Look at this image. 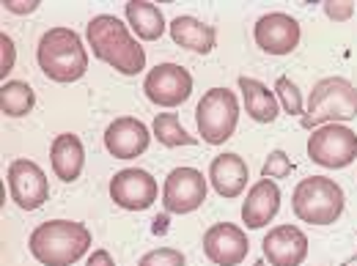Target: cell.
I'll return each instance as SVG.
<instances>
[{
	"mask_svg": "<svg viewBox=\"0 0 357 266\" xmlns=\"http://www.w3.org/2000/svg\"><path fill=\"white\" fill-rule=\"evenodd\" d=\"M261 250L269 266H300L308 258V236L297 225H278L264 236Z\"/></svg>",
	"mask_w": 357,
	"mask_h": 266,
	"instance_id": "cell-14",
	"label": "cell"
},
{
	"mask_svg": "<svg viewBox=\"0 0 357 266\" xmlns=\"http://www.w3.org/2000/svg\"><path fill=\"white\" fill-rule=\"evenodd\" d=\"M149 143H151L149 127L132 116H121L105 130V148L116 159H135L146 154Z\"/></svg>",
	"mask_w": 357,
	"mask_h": 266,
	"instance_id": "cell-15",
	"label": "cell"
},
{
	"mask_svg": "<svg viewBox=\"0 0 357 266\" xmlns=\"http://www.w3.org/2000/svg\"><path fill=\"white\" fill-rule=\"evenodd\" d=\"M151 132H154V137L160 140V146H165V148L195 146V143H198L195 134H190L184 127H181V121H178L176 113H157V118H154V124H151Z\"/></svg>",
	"mask_w": 357,
	"mask_h": 266,
	"instance_id": "cell-23",
	"label": "cell"
},
{
	"mask_svg": "<svg viewBox=\"0 0 357 266\" xmlns=\"http://www.w3.org/2000/svg\"><path fill=\"white\" fill-rule=\"evenodd\" d=\"M8 195L22 212H36L50 201L47 173L31 159H14L8 165Z\"/></svg>",
	"mask_w": 357,
	"mask_h": 266,
	"instance_id": "cell-9",
	"label": "cell"
},
{
	"mask_svg": "<svg viewBox=\"0 0 357 266\" xmlns=\"http://www.w3.org/2000/svg\"><path fill=\"white\" fill-rule=\"evenodd\" d=\"M250 253L248 233L234 222H215L204 233V256L215 266H239Z\"/></svg>",
	"mask_w": 357,
	"mask_h": 266,
	"instance_id": "cell-13",
	"label": "cell"
},
{
	"mask_svg": "<svg viewBox=\"0 0 357 266\" xmlns=\"http://www.w3.org/2000/svg\"><path fill=\"white\" fill-rule=\"evenodd\" d=\"M278 209H280V187L272 178H259L242 203V222L250 230H259L269 220H275Z\"/></svg>",
	"mask_w": 357,
	"mask_h": 266,
	"instance_id": "cell-16",
	"label": "cell"
},
{
	"mask_svg": "<svg viewBox=\"0 0 357 266\" xmlns=\"http://www.w3.org/2000/svg\"><path fill=\"white\" fill-rule=\"evenodd\" d=\"M347 195L335 178L308 176L291 192V209L300 222L308 225H333L344 214Z\"/></svg>",
	"mask_w": 357,
	"mask_h": 266,
	"instance_id": "cell-5",
	"label": "cell"
},
{
	"mask_svg": "<svg viewBox=\"0 0 357 266\" xmlns=\"http://www.w3.org/2000/svg\"><path fill=\"white\" fill-rule=\"evenodd\" d=\"M206 178L198 168H174L162 184V206L168 214H190L206 201Z\"/></svg>",
	"mask_w": 357,
	"mask_h": 266,
	"instance_id": "cell-8",
	"label": "cell"
},
{
	"mask_svg": "<svg viewBox=\"0 0 357 266\" xmlns=\"http://www.w3.org/2000/svg\"><path fill=\"white\" fill-rule=\"evenodd\" d=\"M33 104H36V93L28 83H22V80L3 83V88H0V110H3V116L22 118V116H28L33 110Z\"/></svg>",
	"mask_w": 357,
	"mask_h": 266,
	"instance_id": "cell-22",
	"label": "cell"
},
{
	"mask_svg": "<svg viewBox=\"0 0 357 266\" xmlns=\"http://www.w3.org/2000/svg\"><path fill=\"white\" fill-rule=\"evenodd\" d=\"M86 266H116V261H113V256L107 250H93L89 256V261H86Z\"/></svg>",
	"mask_w": 357,
	"mask_h": 266,
	"instance_id": "cell-30",
	"label": "cell"
},
{
	"mask_svg": "<svg viewBox=\"0 0 357 266\" xmlns=\"http://www.w3.org/2000/svg\"><path fill=\"white\" fill-rule=\"evenodd\" d=\"M308 157L330 171L349 168L357 159V132L347 124H324L308 137Z\"/></svg>",
	"mask_w": 357,
	"mask_h": 266,
	"instance_id": "cell-7",
	"label": "cell"
},
{
	"mask_svg": "<svg viewBox=\"0 0 357 266\" xmlns=\"http://www.w3.org/2000/svg\"><path fill=\"white\" fill-rule=\"evenodd\" d=\"M198 134L209 146H223L231 140L239 124V99L228 88H209L195 107Z\"/></svg>",
	"mask_w": 357,
	"mask_h": 266,
	"instance_id": "cell-6",
	"label": "cell"
},
{
	"mask_svg": "<svg viewBox=\"0 0 357 266\" xmlns=\"http://www.w3.org/2000/svg\"><path fill=\"white\" fill-rule=\"evenodd\" d=\"M352 118H357V88L347 77H324L313 86L300 121L305 130H319L324 124H344Z\"/></svg>",
	"mask_w": 357,
	"mask_h": 266,
	"instance_id": "cell-4",
	"label": "cell"
},
{
	"mask_svg": "<svg viewBox=\"0 0 357 266\" xmlns=\"http://www.w3.org/2000/svg\"><path fill=\"white\" fill-rule=\"evenodd\" d=\"M89 47L93 49V58L113 66L119 75L135 77L146 69V49L137 45L130 28L113 17V14H96L86 25Z\"/></svg>",
	"mask_w": 357,
	"mask_h": 266,
	"instance_id": "cell-1",
	"label": "cell"
},
{
	"mask_svg": "<svg viewBox=\"0 0 357 266\" xmlns=\"http://www.w3.org/2000/svg\"><path fill=\"white\" fill-rule=\"evenodd\" d=\"M324 14L333 22H347L355 14V3L352 0H324Z\"/></svg>",
	"mask_w": 357,
	"mask_h": 266,
	"instance_id": "cell-28",
	"label": "cell"
},
{
	"mask_svg": "<svg viewBox=\"0 0 357 266\" xmlns=\"http://www.w3.org/2000/svg\"><path fill=\"white\" fill-rule=\"evenodd\" d=\"M239 91H242V99H245V110L256 124H272L280 116L275 91H269L261 80H253V77L242 75L239 77Z\"/></svg>",
	"mask_w": 357,
	"mask_h": 266,
	"instance_id": "cell-20",
	"label": "cell"
},
{
	"mask_svg": "<svg viewBox=\"0 0 357 266\" xmlns=\"http://www.w3.org/2000/svg\"><path fill=\"white\" fill-rule=\"evenodd\" d=\"M137 266H184V253L176 247H157L151 253H146Z\"/></svg>",
	"mask_w": 357,
	"mask_h": 266,
	"instance_id": "cell-26",
	"label": "cell"
},
{
	"mask_svg": "<svg viewBox=\"0 0 357 266\" xmlns=\"http://www.w3.org/2000/svg\"><path fill=\"white\" fill-rule=\"evenodd\" d=\"M248 178H250L248 162L239 154L225 151L220 157H215L212 165H209V181H212L215 192L225 201L239 198L245 192V187H248Z\"/></svg>",
	"mask_w": 357,
	"mask_h": 266,
	"instance_id": "cell-18",
	"label": "cell"
},
{
	"mask_svg": "<svg viewBox=\"0 0 357 266\" xmlns=\"http://www.w3.org/2000/svg\"><path fill=\"white\" fill-rule=\"evenodd\" d=\"M50 165H52V173L55 178L72 184L77 181L83 168H86V148H83V140L72 132H61L55 134L52 146H50Z\"/></svg>",
	"mask_w": 357,
	"mask_h": 266,
	"instance_id": "cell-17",
	"label": "cell"
},
{
	"mask_svg": "<svg viewBox=\"0 0 357 266\" xmlns=\"http://www.w3.org/2000/svg\"><path fill=\"white\" fill-rule=\"evenodd\" d=\"M253 39H256L259 49L267 52V55H291L300 47L303 28H300V22L291 14L269 11V14L256 19Z\"/></svg>",
	"mask_w": 357,
	"mask_h": 266,
	"instance_id": "cell-11",
	"label": "cell"
},
{
	"mask_svg": "<svg viewBox=\"0 0 357 266\" xmlns=\"http://www.w3.org/2000/svg\"><path fill=\"white\" fill-rule=\"evenodd\" d=\"M14 63H17L14 39H11L6 31H0V77H3V83H6V75L14 69Z\"/></svg>",
	"mask_w": 357,
	"mask_h": 266,
	"instance_id": "cell-27",
	"label": "cell"
},
{
	"mask_svg": "<svg viewBox=\"0 0 357 266\" xmlns=\"http://www.w3.org/2000/svg\"><path fill=\"white\" fill-rule=\"evenodd\" d=\"M36 63L52 83H77L89 72V52L72 28H50L39 39Z\"/></svg>",
	"mask_w": 357,
	"mask_h": 266,
	"instance_id": "cell-3",
	"label": "cell"
},
{
	"mask_svg": "<svg viewBox=\"0 0 357 266\" xmlns=\"http://www.w3.org/2000/svg\"><path fill=\"white\" fill-rule=\"evenodd\" d=\"M253 266H267V261H264V258H261V261H256V264Z\"/></svg>",
	"mask_w": 357,
	"mask_h": 266,
	"instance_id": "cell-32",
	"label": "cell"
},
{
	"mask_svg": "<svg viewBox=\"0 0 357 266\" xmlns=\"http://www.w3.org/2000/svg\"><path fill=\"white\" fill-rule=\"evenodd\" d=\"M294 173V162L289 159V154L286 151H272L267 157V162H264V168H261V178H289Z\"/></svg>",
	"mask_w": 357,
	"mask_h": 266,
	"instance_id": "cell-25",
	"label": "cell"
},
{
	"mask_svg": "<svg viewBox=\"0 0 357 266\" xmlns=\"http://www.w3.org/2000/svg\"><path fill=\"white\" fill-rule=\"evenodd\" d=\"M171 39L190 52L209 55L218 45V31H215V25H206L190 14H181L171 22Z\"/></svg>",
	"mask_w": 357,
	"mask_h": 266,
	"instance_id": "cell-19",
	"label": "cell"
},
{
	"mask_svg": "<svg viewBox=\"0 0 357 266\" xmlns=\"http://www.w3.org/2000/svg\"><path fill=\"white\" fill-rule=\"evenodd\" d=\"M157 225H154V230H162V228H165V222H168V217H157Z\"/></svg>",
	"mask_w": 357,
	"mask_h": 266,
	"instance_id": "cell-31",
	"label": "cell"
},
{
	"mask_svg": "<svg viewBox=\"0 0 357 266\" xmlns=\"http://www.w3.org/2000/svg\"><path fill=\"white\" fill-rule=\"evenodd\" d=\"M275 96L280 102V107L289 113V116H305V104H303V93L297 88V83H291L289 77H278L275 83Z\"/></svg>",
	"mask_w": 357,
	"mask_h": 266,
	"instance_id": "cell-24",
	"label": "cell"
},
{
	"mask_svg": "<svg viewBox=\"0 0 357 266\" xmlns=\"http://www.w3.org/2000/svg\"><path fill=\"white\" fill-rule=\"evenodd\" d=\"M28 247L42 266H72L89 253L91 230L75 220H47L33 228Z\"/></svg>",
	"mask_w": 357,
	"mask_h": 266,
	"instance_id": "cell-2",
	"label": "cell"
},
{
	"mask_svg": "<svg viewBox=\"0 0 357 266\" xmlns=\"http://www.w3.org/2000/svg\"><path fill=\"white\" fill-rule=\"evenodd\" d=\"M146 99L157 107H178L192 93V75L178 63H157L143 80Z\"/></svg>",
	"mask_w": 357,
	"mask_h": 266,
	"instance_id": "cell-10",
	"label": "cell"
},
{
	"mask_svg": "<svg viewBox=\"0 0 357 266\" xmlns=\"http://www.w3.org/2000/svg\"><path fill=\"white\" fill-rule=\"evenodd\" d=\"M42 0H3V8L11 14H33Z\"/></svg>",
	"mask_w": 357,
	"mask_h": 266,
	"instance_id": "cell-29",
	"label": "cell"
},
{
	"mask_svg": "<svg viewBox=\"0 0 357 266\" xmlns=\"http://www.w3.org/2000/svg\"><path fill=\"white\" fill-rule=\"evenodd\" d=\"M157 195H160L157 178L149 171L127 168L110 178V198L124 212H146L157 201Z\"/></svg>",
	"mask_w": 357,
	"mask_h": 266,
	"instance_id": "cell-12",
	"label": "cell"
},
{
	"mask_svg": "<svg viewBox=\"0 0 357 266\" xmlns=\"http://www.w3.org/2000/svg\"><path fill=\"white\" fill-rule=\"evenodd\" d=\"M124 14H127V22L137 33L140 42H157L162 33H165V17L160 11L157 3H149V0H130L124 6Z\"/></svg>",
	"mask_w": 357,
	"mask_h": 266,
	"instance_id": "cell-21",
	"label": "cell"
}]
</instances>
